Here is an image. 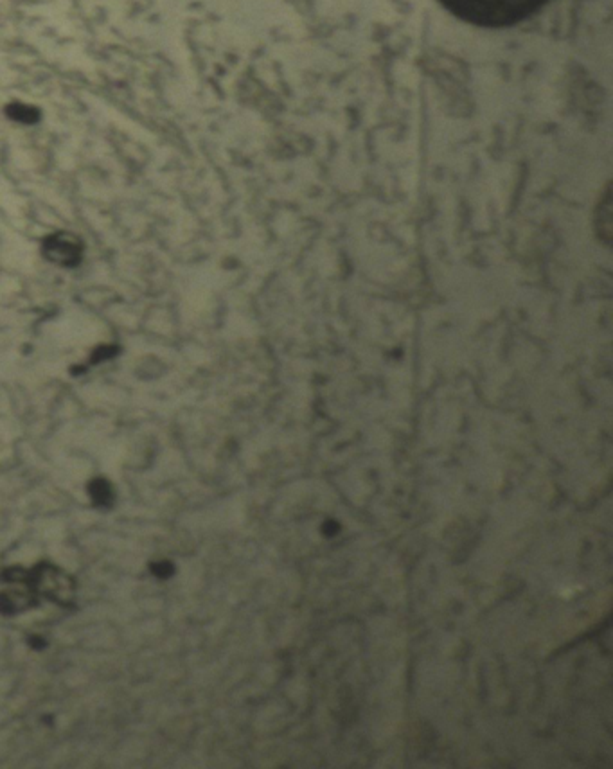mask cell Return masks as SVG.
Segmentation results:
<instances>
[{
  "label": "cell",
  "instance_id": "6da1fadb",
  "mask_svg": "<svg viewBox=\"0 0 613 769\" xmlns=\"http://www.w3.org/2000/svg\"><path fill=\"white\" fill-rule=\"evenodd\" d=\"M452 15L477 27H507L522 22L547 0H439Z\"/></svg>",
  "mask_w": 613,
  "mask_h": 769
},
{
  "label": "cell",
  "instance_id": "7a4b0ae2",
  "mask_svg": "<svg viewBox=\"0 0 613 769\" xmlns=\"http://www.w3.org/2000/svg\"><path fill=\"white\" fill-rule=\"evenodd\" d=\"M42 254L49 263L62 268H76L83 261L85 245L72 232H53L42 243Z\"/></svg>",
  "mask_w": 613,
  "mask_h": 769
},
{
  "label": "cell",
  "instance_id": "3957f363",
  "mask_svg": "<svg viewBox=\"0 0 613 769\" xmlns=\"http://www.w3.org/2000/svg\"><path fill=\"white\" fill-rule=\"evenodd\" d=\"M89 493L90 496H92V500L98 505H110V502L114 500L112 486L108 484L105 478H96V480H92L89 486Z\"/></svg>",
  "mask_w": 613,
  "mask_h": 769
},
{
  "label": "cell",
  "instance_id": "277c9868",
  "mask_svg": "<svg viewBox=\"0 0 613 769\" xmlns=\"http://www.w3.org/2000/svg\"><path fill=\"white\" fill-rule=\"evenodd\" d=\"M8 114L11 115L15 121H18V123L26 124H33L35 123L36 119L40 117L35 108L27 107V105H20V103H18V105H11V107H9Z\"/></svg>",
  "mask_w": 613,
  "mask_h": 769
},
{
  "label": "cell",
  "instance_id": "5b68a950",
  "mask_svg": "<svg viewBox=\"0 0 613 769\" xmlns=\"http://www.w3.org/2000/svg\"><path fill=\"white\" fill-rule=\"evenodd\" d=\"M119 353V347L116 345H99L98 349H94V353L90 356V363H101L105 360L114 358Z\"/></svg>",
  "mask_w": 613,
  "mask_h": 769
},
{
  "label": "cell",
  "instance_id": "8992f818",
  "mask_svg": "<svg viewBox=\"0 0 613 769\" xmlns=\"http://www.w3.org/2000/svg\"><path fill=\"white\" fill-rule=\"evenodd\" d=\"M152 572L157 577H169L173 574V566L169 565L168 561H160V563L152 565Z\"/></svg>",
  "mask_w": 613,
  "mask_h": 769
},
{
  "label": "cell",
  "instance_id": "52a82bcc",
  "mask_svg": "<svg viewBox=\"0 0 613 769\" xmlns=\"http://www.w3.org/2000/svg\"><path fill=\"white\" fill-rule=\"evenodd\" d=\"M47 568H49V566H44L45 572H42V574H38V575H40V584H44L45 583V577H47ZM51 588H56V584H54V583L45 584V590H47V592H49V599H53V593H51V592H53V590H51Z\"/></svg>",
  "mask_w": 613,
  "mask_h": 769
}]
</instances>
